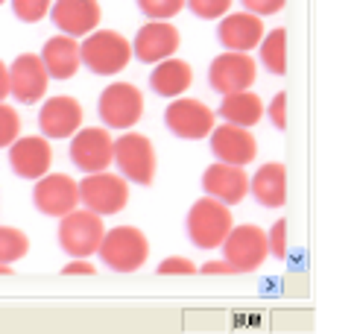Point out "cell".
Instances as JSON below:
<instances>
[{
    "label": "cell",
    "mask_w": 360,
    "mask_h": 334,
    "mask_svg": "<svg viewBox=\"0 0 360 334\" xmlns=\"http://www.w3.org/2000/svg\"><path fill=\"white\" fill-rule=\"evenodd\" d=\"M97 112L103 117V127L109 129H132L135 123L143 117V94L141 88L132 82H112L109 88H103Z\"/></svg>",
    "instance_id": "obj_8"
},
{
    "label": "cell",
    "mask_w": 360,
    "mask_h": 334,
    "mask_svg": "<svg viewBox=\"0 0 360 334\" xmlns=\"http://www.w3.org/2000/svg\"><path fill=\"white\" fill-rule=\"evenodd\" d=\"M223 258L235 267V273H255L264 267V261L269 258V243L266 232L261 226H231V232L223 240Z\"/></svg>",
    "instance_id": "obj_7"
},
{
    "label": "cell",
    "mask_w": 360,
    "mask_h": 334,
    "mask_svg": "<svg viewBox=\"0 0 360 334\" xmlns=\"http://www.w3.org/2000/svg\"><path fill=\"white\" fill-rule=\"evenodd\" d=\"M12 273V264H0V276H9Z\"/></svg>",
    "instance_id": "obj_38"
},
{
    "label": "cell",
    "mask_w": 360,
    "mask_h": 334,
    "mask_svg": "<svg viewBox=\"0 0 360 334\" xmlns=\"http://www.w3.org/2000/svg\"><path fill=\"white\" fill-rule=\"evenodd\" d=\"M261 62L264 68L269 70V74H284L287 70V32L284 27H276V30H269L264 32V39H261Z\"/></svg>",
    "instance_id": "obj_25"
},
{
    "label": "cell",
    "mask_w": 360,
    "mask_h": 334,
    "mask_svg": "<svg viewBox=\"0 0 360 334\" xmlns=\"http://www.w3.org/2000/svg\"><path fill=\"white\" fill-rule=\"evenodd\" d=\"M4 4H6V0H0V6H4Z\"/></svg>",
    "instance_id": "obj_39"
},
{
    "label": "cell",
    "mask_w": 360,
    "mask_h": 334,
    "mask_svg": "<svg viewBox=\"0 0 360 334\" xmlns=\"http://www.w3.org/2000/svg\"><path fill=\"white\" fill-rule=\"evenodd\" d=\"M120 176L126 182L135 185H153L155 170H158V158H155V147L147 135L126 129V135L115 138V162Z\"/></svg>",
    "instance_id": "obj_5"
},
{
    "label": "cell",
    "mask_w": 360,
    "mask_h": 334,
    "mask_svg": "<svg viewBox=\"0 0 360 334\" xmlns=\"http://www.w3.org/2000/svg\"><path fill=\"white\" fill-rule=\"evenodd\" d=\"M249 191L266 208H281L287 203V170L281 162H266L249 179Z\"/></svg>",
    "instance_id": "obj_23"
},
{
    "label": "cell",
    "mask_w": 360,
    "mask_h": 334,
    "mask_svg": "<svg viewBox=\"0 0 360 334\" xmlns=\"http://www.w3.org/2000/svg\"><path fill=\"white\" fill-rule=\"evenodd\" d=\"M138 9L150 21H170L185 9V0H138Z\"/></svg>",
    "instance_id": "obj_27"
},
{
    "label": "cell",
    "mask_w": 360,
    "mask_h": 334,
    "mask_svg": "<svg viewBox=\"0 0 360 334\" xmlns=\"http://www.w3.org/2000/svg\"><path fill=\"white\" fill-rule=\"evenodd\" d=\"M264 18L255 12H226L220 18L217 27V39L226 50H240V53H252L261 39H264Z\"/></svg>",
    "instance_id": "obj_18"
},
{
    "label": "cell",
    "mask_w": 360,
    "mask_h": 334,
    "mask_svg": "<svg viewBox=\"0 0 360 334\" xmlns=\"http://www.w3.org/2000/svg\"><path fill=\"white\" fill-rule=\"evenodd\" d=\"M105 235V223L91 208H74L59 217V246L70 258H91L97 255Z\"/></svg>",
    "instance_id": "obj_4"
},
{
    "label": "cell",
    "mask_w": 360,
    "mask_h": 334,
    "mask_svg": "<svg viewBox=\"0 0 360 334\" xmlns=\"http://www.w3.org/2000/svg\"><path fill=\"white\" fill-rule=\"evenodd\" d=\"M200 270H202L205 276H238V273H235V267H231V264H229L226 258H220V261H205Z\"/></svg>",
    "instance_id": "obj_36"
},
{
    "label": "cell",
    "mask_w": 360,
    "mask_h": 334,
    "mask_svg": "<svg viewBox=\"0 0 360 334\" xmlns=\"http://www.w3.org/2000/svg\"><path fill=\"white\" fill-rule=\"evenodd\" d=\"M235 0H185V6H191V12L202 21H214V18H223Z\"/></svg>",
    "instance_id": "obj_30"
},
{
    "label": "cell",
    "mask_w": 360,
    "mask_h": 334,
    "mask_svg": "<svg viewBox=\"0 0 360 334\" xmlns=\"http://www.w3.org/2000/svg\"><path fill=\"white\" fill-rule=\"evenodd\" d=\"M235 226V217H231V208L214 197L196 200L188 211V238L196 250H220L226 235Z\"/></svg>",
    "instance_id": "obj_3"
},
{
    "label": "cell",
    "mask_w": 360,
    "mask_h": 334,
    "mask_svg": "<svg viewBox=\"0 0 360 334\" xmlns=\"http://www.w3.org/2000/svg\"><path fill=\"white\" fill-rule=\"evenodd\" d=\"M165 123L176 138L200 141V138H208L214 129V109H208L202 100L182 94V97L170 100L167 112H165Z\"/></svg>",
    "instance_id": "obj_11"
},
{
    "label": "cell",
    "mask_w": 360,
    "mask_h": 334,
    "mask_svg": "<svg viewBox=\"0 0 360 334\" xmlns=\"http://www.w3.org/2000/svg\"><path fill=\"white\" fill-rule=\"evenodd\" d=\"M6 150H9V167L15 170V176L30 182L41 179L53 165V147L50 138L44 135H18Z\"/></svg>",
    "instance_id": "obj_14"
},
{
    "label": "cell",
    "mask_w": 360,
    "mask_h": 334,
    "mask_svg": "<svg viewBox=\"0 0 360 334\" xmlns=\"http://www.w3.org/2000/svg\"><path fill=\"white\" fill-rule=\"evenodd\" d=\"M264 115L273 120V127H276V129H284V127H287V94L278 91V94L273 97V103L266 105V112H264Z\"/></svg>",
    "instance_id": "obj_33"
},
{
    "label": "cell",
    "mask_w": 360,
    "mask_h": 334,
    "mask_svg": "<svg viewBox=\"0 0 360 334\" xmlns=\"http://www.w3.org/2000/svg\"><path fill=\"white\" fill-rule=\"evenodd\" d=\"M70 162L82 173L109 170L115 162V138L109 127H79L70 135Z\"/></svg>",
    "instance_id": "obj_9"
},
{
    "label": "cell",
    "mask_w": 360,
    "mask_h": 334,
    "mask_svg": "<svg viewBox=\"0 0 360 334\" xmlns=\"http://www.w3.org/2000/svg\"><path fill=\"white\" fill-rule=\"evenodd\" d=\"M9 97V65L0 59V100Z\"/></svg>",
    "instance_id": "obj_37"
},
{
    "label": "cell",
    "mask_w": 360,
    "mask_h": 334,
    "mask_svg": "<svg viewBox=\"0 0 360 334\" xmlns=\"http://www.w3.org/2000/svg\"><path fill=\"white\" fill-rule=\"evenodd\" d=\"M208 138H211V153H214L217 162L246 167L249 162H255V155H258L255 135H252L246 127H238V123L223 120L220 127L214 123V129H211Z\"/></svg>",
    "instance_id": "obj_16"
},
{
    "label": "cell",
    "mask_w": 360,
    "mask_h": 334,
    "mask_svg": "<svg viewBox=\"0 0 360 334\" xmlns=\"http://www.w3.org/2000/svg\"><path fill=\"white\" fill-rule=\"evenodd\" d=\"M103 9L97 0H53L50 6V21L59 27V32L85 39L91 30L100 27Z\"/></svg>",
    "instance_id": "obj_17"
},
{
    "label": "cell",
    "mask_w": 360,
    "mask_h": 334,
    "mask_svg": "<svg viewBox=\"0 0 360 334\" xmlns=\"http://www.w3.org/2000/svg\"><path fill=\"white\" fill-rule=\"evenodd\" d=\"M97 255L115 273H138L150 258V240L138 226L105 229Z\"/></svg>",
    "instance_id": "obj_2"
},
{
    "label": "cell",
    "mask_w": 360,
    "mask_h": 334,
    "mask_svg": "<svg viewBox=\"0 0 360 334\" xmlns=\"http://www.w3.org/2000/svg\"><path fill=\"white\" fill-rule=\"evenodd\" d=\"M196 270V264L191 258H182V255H170L158 264V276H193Z\"/></svg>",
    "instance_id": "obj_32"
},
{
    "label": "cell",
    "mask_w": 360,
    "mask_h": 334,
    "mask_svg": "<svg viewBox=\"0 0 360 334\" xmlns=\"http://www.w3.org/2000/svg\"><path fill=\"white\" fill-rule=\"evenodd\" d=\"M266 243H269V255L284 261L287 258V220H276L273 229L266 232Z\"/></svg>",
    "instance_id": "obj_31"
},
{
    "label": "cell",
    "mask_w": 360,
    "mask_h": 334,
    "mask_svg": "<svg viewBox=\"0 0 360 334\" xmlns=\"http://www.w3.org/2000/svg\"><path fill=\"white\" fill-rule=\"evenodd\" d=\"M191 82H193V68L185 59H176V56L155 62L150 74V88L158 97H167V100L182 97L191 88Z\"/></svg>",
    "instance_id": "obj_22"
},
{
    "label": "cell",
    "mask_w": 360,
    "mask_h": 334,
    "mask_svg": "<svg viewBox=\"0 0 360 334\" xmlns=\"http://www.w3.org/2000/svg\"><path fill=\"white\" fill-rule=\"evenodd\" d=\"M284 4H287V0H243V6H246L249 12L261 15V18H266V15H276V12H281V9H284Z\"/></svg>",
    "instance_id": "obj_34"
},
{
    "label": "cell",
    "mask_w": 360,
    "mask_h": 334,
    "mask_svg": "<svg viewBox=\"0 0 360 334\" xmlns=\"http://www.w3.org/2000/svg\"><path fill=\"white\" fill-rule=\"evenodd\" d=\"M258 77V65L249 53L240 50H226L220 56H214L211 68H208V82L214 91L220 94H231V91H243L252 88Z\"/></svg>",
    "instance_id": "obj_12"
},
{
    "label": "cell",
    "mask_w": 360,
    "mask_h": 334,
    "mask_svg": "<svg viewBox=\"0 0 360 334\" xmlns=\"http://www.w3.org/2000/svg\"><path fill=\"white\" fill-rule=\"evenodd\" d=\"M82 103L77 97H47L41 112H39V127L44 138H70L79 127H82Z\"/></svg>",
    "instance_id": "obj_19"
},
{
    "label": "cell",
    "mask_w": 360,
    "mask_h": 334,
    "mask_svg": "<svg viewBox=\"0 0 360 334\" xmlns=\"http://www.w3.org/2000/svg\"><path fill=\"white\" fill-rule=\"evenodd\" d=\"M182 47V32L170 21H147L132 41V56L143 65H155L161 59H170Z\"/></svg>",
    "instance_id": "obj_15"
},
{
    "label": "cell",
    "mask_w": 360,
    "mask_h": 334,
    "mask_svg": "<svg viewBox=\"0 0 360 334\" xmlns=\"http://www.w3.org/2000/svg\"><path fill=\"white\" fill-rule=\"evenodd\" d=\"M202 188L208 197L220 200L226 205H238L246 193H249V176L240 165H229V162H214L202 173Z\"/></svg>",
    "instance_id": "obj_20"
},
{
    "label": "cell",
    "mask_w": 360,
    "mask_h": 334,
    "mask_svg": "<svg viewBox=\"0 0 360 334\" xmlns=\"http://www.w3.org/2000/svg\"><path fill=\"white\" fill-rule=\"evenodd\" d=\"M32 205L47 217H65L68 211L79 208V182L70 179L68 173L47 170L41 179H35Z\"/></svg>",
    "instance_id": "obj_10"
},
{
    "label": "cell",
    "mask_w": 360,
    "mask_h": 334,
    "mask_svg": "<svg viewBox=\"0 0 360 334\" xmlns=\"http://www.w3.org/2000/svg\"><path fill=\"white\" fill-rule=\"evenodd\" d=\"M82 65L97 77H115L132 62V41L117 30H91L79 41Z\"/></svg>",
    "instance_id": "obj_1"
},
{
    "label": "cell",
    "mask_w": 360,
    "mask_h": 334,
    "mask_svg": "<svg viewBox=\"0 0 360 334\" xmlns=\"http://www.w3.org/2000/svg\"><path fill=\"white\" fill-rule=\"evenodd\" d=\"M53 0H12V12L18 21L24 24H39L50 15Z\"/></svg>",
    "instance_id": "obj_28"
},
{
    "label": "cell",
    "mask_w": 360,
    "mask_h": 334,
    "mask_svg": "<svg viewBox=\"0 0 360 334\" xmlns=\"http://www.w3.org/2000/svg\"><path fill=\"white\" fill-rule=\"evenodd\" d=\"M264 112H266V105L261 103V97L255 91H249V88L223 94V103H220V117L229 123H238V127H246V129L261 123Z\"/></svg>",
    "instance_id": "obj_24"
},
{
    "label": "cell",
    "mask_w": 360,
    "mask_h": 334,
    "mask_svg": "<svg viewBox=\"0 0 360 334\" xmlns=\"http://www.w3.org/2000/svg\"><path fill=\"white\" fill-rule=\"evenodd\" d=\"M97 267L91 264V258H70L65 267H62V276H94Z\"/></svg>",
    "instance_id": "obj_35"
},
{
    "label": "cell",
    "mask_w": 360,
    "mask_h": 334,
    "mask_svg": "<svg viewBox=\"0 0 360 334\" xmlns=\"http://www.w3.org/2000/svg\"><path fill=\"white\" fill-rule=\"evenodd\" d=\"M126 203H129V182L120 173L97 170L85 173V179L79 182V205L97 211L100 217L120 214Z\"/></svg>",
    "instance_id": "obj_6"
},
{
    "label": "cell",
    "mask_w": 360,
    "mask_h": 334,
    "mask_svg": "<svg viewBox=\"0 0 360 334\" xmlns=\"http://www.w3.org/2000/svg\"><path fill=\"white\" fill-rule=\"evenodd\" d=\"M18 135H21V115L6 100H0V150H6Z\"/></svg>",
    "instance_id": "obj_29"
},
{
    "label": "cell",
    "mask_w": 360,
    "mask_h": 334,
    "mask_svg": "<svg viewBox=\"0 0 360 334\" xmlns=\"http://www.w3.org/2000/svg\"><path fill=\"white\" fill-rule=\"evenodd\" d=\"M47 85H50V74H47L39 53H21V56L9 65V94L18 103L32 105V103L44 100Z\"/></svg>",
    "instance_id": "obj_13"
},
{
    "label": "cell",
    "mask_w": 360,
    "mask_h": 334,
    "mask_svg": "<svg viewBox=\"0 0 360 334\" xmlns=\"http://www.w3.org/2000/svg\"><path fill=\"white\" fill-rule=\"evenodd\" d=\"M41 62L47 68L50 79H70L79 74L82 68V53H79V41L74 35H53V39L44 41V50H41Z\"/></svg>",
    "instance_id": "obj_21"
},
{
    "label": "cell",
    "mask_w": 360,
    "mask_h": 334,
    "mask_svg": "<svg viewBox=\"0 0 360 334\" xmlns=\"http://www.w3.org/2000/svg\"><path fill=\"white\" fill-rule=\"evenodd\" d=\"M30 252V238L15 226H0V264H18Z\"/></svg>",
    "instance_id": "obj_26"
}]
</instances>
